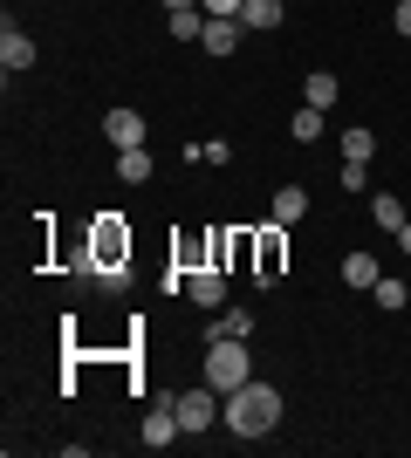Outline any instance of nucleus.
Segmentation results:
<instances>
[{
  "mask_svg": "<svg viewBox=\"0 0 411 458\" xmlns=\"http://www.w3.org/2000/svg\"><path fill=\"white\" fill-rule=\"evenodd\" d=\"M90 253H97L103 267H131V226H124L117 212H97V226H90Z\"/></svg>",
  "mask_w": 411,
  "mask_h": 458,
  "instance_id": "7ed1b4c3",
  "label": "nucleus"
},
{
  "mask_svg": "<svg viewBox=\"0 0 411 458\" xmlns=\"http://www.w3.org/2000/svg\"><path fill=\"white\" fill-rule=\"evenodd\" d=\"M371 219H377L384 233H398V226H405V206H398V191H377V199H371Z\"/></svg>",
  "mask_w": 411,
  "mask_h": 458,
  "instance_id": "dca6fc26",
  "label": "nucleus"
},
{
  "mask_svg": "<svg viewBox=\"0 0 411 458\" xmlns=\"http://www.w3.org/2000/svg\"><path fill=\"white\" fill-rule=\"evenodd\" d=\"M178 431H185V424H178V411H172V397L165 403H151V411H144V431H137V438L151 445V452H165V445L178 438Z\"/></svg>",
  "mask_w": 411,
  "mask_h": 458,
  "instance_id": "423d86ee",
  "label": "nucleus"
},
{
  "mask_svg": "<svg viewBox=\"0 0 411 458\" xmlns=\"http://www.w3.org/2000/svg\"><path fill=\"white\" fill-rule=\"evenodd\" d=\"M165 21H172V41H199L206 35V7H172Z\"/></svg>",
  "mask_w": 411,
  "mask_h": 458,
  "instance_id": "4468645a",
  "label": "nucleus"
},
{
  "mask_svg": "<svg viewBox=\"0 0 411 458\" xmlns=\"http://www.w3.org/2000/svg\"><path fill=\"white\" fill-rule=\"evenodd\" d=\"M240 35H247L240 21H213V14H206V35H199V48H206V55H234Z\"/></svg>",
  "mask_w": 411,
  "mask_h": 458,
  "instance_id": "9d476101",
  "label": "nucleus"
},
{
  "mask_svg": "<svg viewBox=\"0 0 411 458\" xmlns=\"http://www.w3.org/2000/svg\"><path fill=\"white\" fill-rule=\"evenodd\" d=\"M377 157V137L371 131H343V165H371Z\"/></svg>",
  "mask_w": 411,
  "mask_h": 458,
  "instance_id": "f3484780",
  "label": "nucleus"
},
{
  "mask_svg": "<svg viewBox=\"0 0 411 458\" xmlns=\"http://www.w3.org/2000/svg\"><path fill=\"white\" fill-rule=\"evenodd\" d=\"M371 294H377V308H391V315H398V308H405V301H411V287H405V281H398V274H384V281H377V287H371Z\"/></svg>",
  "mask_w": 411,
  "mask_h": 458,
  "instance_id": "6ab92c4d",
  "label": "nucleus"
},
{
  "mask_svg": "<svg viewBox=\"0 0 411 458\" xmlns=\"http://www.w3.org/2000/svg\"><path fill=\"white\" fill-rule=\"evenodd\" d=\"M398 247H405V253H411V219H405V226H398Z\"/></svg>",
  "mask_w": 411,
  "mask_h": 458,
  "instance_id": "b1692460",
  "label": "nucleus"
},
{
  "mask_svg": "<svg viewBox=\"0 0 411 458\" xmlns=\"http://www.w3.org/2000/svg\"><path fill=\"white\" fill-rule=\"evenodd\" d=\"M172 7H199V0H165V14H172Z\"/></svg>",
  "mask_w": 411,
  "mask_h": 458,
  "instance_id": "393cba45",
  "label": "nucleus"
},
{
  "mask_svg": "<svg viewBox=\"0 0 411 458\" xmlns=\"http://www.w3.org/2000/svg\"><path fill=\"white\" fill-rule=\"evenodd\" d=\"M0 69H7V76H21V69H35V41L21 35L14 21L0 28Z\"/></svg>",
  "mask_w": 411,
  "mask_h": 458,
  "instance_id": "6e6552de",
  "label": "nucleus"
},
{
  "mask_svg": "<svg viewBox=\"0 0 411 458\" xmlns=\"http://www.w3.org/2000/svg\"><path fill=\"white\" fill-rule=\"evenodd\" d=\"M219 424H227L234 438H268L274 424H281V390L247 377L240 390H227V397H219Z\"/></svg>",
  "mask_w": 411,
  "mask_h": 458,
  "instance_id": "f257e3e1",
  "label": "nucleus"
},
{
  "mask_svg": "<svg viewBox=\"0 0 411 458\" xmlns=\"http://www.w3.org/2000/svg\"><path fill=\"white\" fill-rule=\"evenodd\" d=\"M288 137H295V144H315V137H322V110H295L288 116Z\"/></svg>",
  "mask_w": 411,
  "mask_h": 458,
  "instance_id": "a211bd4d",
  "label": "nucleus"
},
{
  "mask_svg": "<svg viewBox=\"0 0 411 458\" xmlns=\"http://www.w3.org/2000/svg\"><path fill=\"white\" fill-rule=\"evenodd\" d=\"M302 96H309V110H330L336 96H343V82H336V76H330V69H315V76H309V82H302Z\"/></svg>",
  "mask_w": 411,
  "mask_h": 458,
  "instance_id": "ddd939ff",
  "label": "nucleus"
},
{
  "mask_svg": "<svg viewBox=\"0 0 411 458\" xmlns=\"http://www.w3.org/2000/svg\"><path fill=\"white\" fill-rule=\"evenodd\" d=\"M391 21H398V35L411 41V0H398V7H391Z\"/></svg>",
  "mask_w": 411,
  "mask_h": 458,
  "instance_id": "5701e85b",
  "label": "nucleus"
},
{
  "mask_svg": "<svg viewBox=\"0 0 411 458\" xmlns=\"http://www.w3.org/2000/svg\"><path fill=\"white\" fill-rule=\"evenodd\" d=\"M247 377H254V363H247V335H219V343H206V383H213L219 397L240 390Z\"/></svg>",
  "mask_w": 411,
  "mask_h": 458,
  "instance_id": "f03ea898",
  "label": "nucleus"
},
{
  "mask_svg": "<svg viewBox=\"0 0 411 458\" xmlns=\"http://www.w3.org/2000/svg\"><path fill=\"white\" fill-rule=\"evenodd\" d=\"M281 21H288V0H247V7H240V28H247V35H268Z\"/></svg>",
  "mask_w": 411,
  "mask_h": 458,
  "instance_id": "1a4fd4ad",
  "label": "nucleus"
},
{
  "mask_svg": "<svg viewBox=\"0 0 411 458\" xmlns=\"http://www.w3.org/2000/svg\"><path fill=\"white\" fill-rule=\"evenodd\" d=\"M274 274H281V240L268 233V240H261V274L254 281H274Z\"/></svg>",
  "mask_w": 411,
  "mask_h": 458,
  "instance_id": "412c9836",
  "label": "nucleus"
},
{
  "mask_svg": "<svg viewBox=\"0 0 411 458\" xmlns=\"http://www.w3.org/2000/svg\"><path fill=\"white\" fill-rule=\"evenodd\" d=\"M185 301L193 308H219L227 301V274L219 267H185Z\"/></svg>",
  "mask_w": 411,
  "mask_h": 458,
  "instance_id": "39448f33",
  "label": "nucleus"
},
{
  "mask_svg": "<svg viewBox=\"0 0 411 458\" xmlns=\"http://www.w3.org/2000/svg\"><path fill=\"white\" fill-rule=\"evenodd\" d=\"M117 178L124 185H144V178H151V151H144V144H137V151H117Z\"/></svg>",
  "mask_w": 411,
  "mask_h": 458,
  "instance_id": "2eb2a0df",
  "label": "nucleus"
},
{
  "mask_svg": "<svg viewBox=\"0 0 411 458\" xmlns=\"http://www.w3.org/2000/svg\"><path fill=\"white\" fill-rule=\"evenodd\" d=\"M247 328H254V315H247V308H234V315H219V322L206 328V343H219V335H247Z\"/></svg>",
  "mask_w": 411,
  "mask_h": 458,
  "instance_id": "aec40b11",
  "label": "nucleus"
},
{
  "mask_svg": "<svg viewBox=\"0 0 411 458\" xmlns=\"http://www.w3.org/2000/svg\"><path fill=\"white\" fill-rule=\"evenodd\" d=\"M343 281H350V287H377V281H384L377 253H343Z\"/></svg>",
  "mask_w": 411,
  "mask_h": 458,
  "instance_id": "f8f14e48",
  "label": "nucleus"
},
{
  "mask_svg": "<svg viewBox=\"0 0 411 458\" xmlns=\"http://www.w3.org/2000/svg\"><path fill=\"white\" fill-rule=\"evenodd\" d=\"M172 411H178L185 431H213V424H219V390H213V383H193V390H178V397H172Z\"/></svg>",
  "mask_w": 411,
  "mask_h": 458,
  "instance_id": "20e7f679",
  "label": "nucleus"
},
{
  "mask_svg": "<svg viewBox=\"0 0 411 458\" xmlns=\"http://www.w3.org/2000/svg\"><path fill=\"white\" fill-rule=\"evenodd\" d=\"M103 137H110L117 151H137V144H144V116L137 110H103Z\"/></svg>",
  "mask_w": 411,
  "mask_h": 458,
  "instance_id": "0eeeda50",
  "label": "nucleus"
},
{
  "mask_svg": "<svg viewBox=\"0 0 411 458\" xmlns=\"http://www.w3.org/2000/svg\"><path fill=\"white\" fill-rule=\"evenodd\" d=\"M199 7H206L213 21H240V7H247V0H199Z\"/></svg>",
  "mask_w": 411,
  "mask_h": 458,
  "instance_id": "4be33fe9",
  "label": "nucleus"
},
{
  "mask_svg": "<svg viewBox=\"0 0 411 458\" xmlns=\"http://www.w3.org/2000/svg\"><path fill=\"white\" fill-rule=\"evenodd\" d=\"M302 212H309V191H302V185H281V191H274V226H281V233H288Z\"/></svg>",
  "mask_w": 411,
  "mask_h": 458,
  "instance_id": "9b49d317",
  "label": "nucleus"
}]
</instances>
